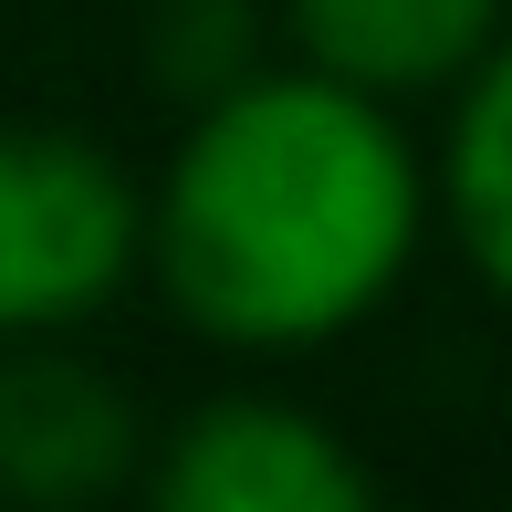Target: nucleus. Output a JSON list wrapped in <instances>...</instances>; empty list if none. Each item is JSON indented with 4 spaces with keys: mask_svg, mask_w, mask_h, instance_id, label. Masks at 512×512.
Segmentation results:
<instances>
[{
    "mask_svg": "<svg viewBox=\"0 0 512 512\" xmlns=\"http://www.w3.org/2000/svg\"><path fill=\"white\" fill-rule=\"evenodd\" d=\"M439 105L450 126L429 157V220H450V251L471 262V283L512 304V21Z\"/></svg>",
    "mask_w": 512,
    "mask_h": 512,
    "instance_id": "nucleus-6",
    "label": "nucleus"
},
{
    "mask_svg": "<svg viewBox=\"0 0 512 512\" xmlns=\"http://www.w3.org/2000/svg\"><path fill=\"white\" fill-rule=\"evenodd\" d=\"M147 481L168 512H366L377 471L345 429L283 387H220L147 439Z\"/></svg>",
    "mask_w": 512,
    "mask_h": 512,
    "instance_id": "nucleus-3",
    "label": "nucleus"
},
{
    "mask_svg": "<svg viewBox=\"0 0 512 512\" xmlns=\"http://www.w3.org/2000/svg\"><path fill=\"white\" fill-rule=\"evenodd\" d=\"M429 251V157L408 115L272 53L178 115L147 178L157 304L241 366L324 356L408 293Z\"/></svg>",
    "mask_w": 512,
    "mask_h": 512,
    "instance_id": "nucleus-1",
    "label": "nucleus"
},
{
    "mask_svg": "<svg viewBox=\"0 0 512 512\" xmlns=\"http://www.w3.org/2000/svg\"><path fill=\"white\" fill-rule=\"evenodd\" d=\"M136 471H147V408L115 366H95L74 335L0 345V502L84 512Z\"/></svg>",
    "mask_w": 512,
    "mask_h": 512,
    "instance_id": "nucleus-4",
    "label": "nucleus"
},
{
    "mask_svg": "<svg viewBox=\"0 0 512 512\" xmlns=\"http://www.w3.org/2000/svg\"><path fill=\"white\" fill-rule=\"evenodd\" d=\"M512 21V0H283L293 63L356 84L377 105H439Z\"/></svg>",
    "mask_w": 512,
    "mask_h": 512,
    "instance_id": "nucleus-5",
    "label": "nucleus"
},
{
    "mask_svg": "<svg viewBox=\"0 0 512 512\" xmlns=\"http://www.w3.org/2000/svg\"><path fill=\"white\" fill-rule=\"evenodd\" d=\"M262 63H272V11L262 0H147V84L178 115L230 95Z\"/></svg>",
    "mask_w": 512,
    "mask_h": 512,
    "instance_id": "nucleus-7",
    "label": "nucleus"
},
{
    "mask_svg": "<svg viewBox=\"0 0 512 512\" xmlns=\"http://www.w3.org/2000/svg\"><path fill=\"white\" fill-rule=\"evenodd\" d=\"M147 272V178L74 126H0V345L84 335Z\"/></svg>",
    "mask_w": 512,
    "mask_h": 512,
    "instance_id": "nucleus-2",
    "label": "nucleus"
}]
</instances>
